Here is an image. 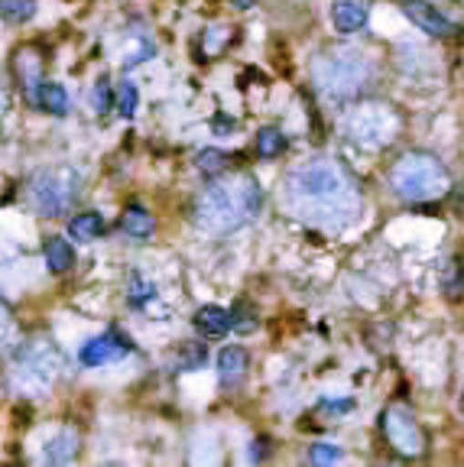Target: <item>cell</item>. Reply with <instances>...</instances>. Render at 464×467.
Instances as JSON below:
<instances>
[{"label":"cell","instance_id":"1","mask_svg":"<svg viewBox=\"0 0 464 467\" xmlns=\"http://www.w3.org/2000/svg\"><path fill=\"white\" fill-rule=\"evenodd\" d=\"M263 205V192L253 176H234L222 178L208 186L195 201V224L205 234H231V230L243 228Z\"/></svg>","mask_w":464,"mask_h":467},{"label":"cell","instance_id":"2","mask_svg":"<svg viewBox=\"0 0 464 467\" xmlns=\"http://www.w3.org/2000/svg\"><path fill=\"white\" fill-rule=\"evenodd\" d=\"M289 198L312 218H332V211H351L357 195L347 172L335 163H309L289 178Z\"/></svg>","mask_w":464,"mask_h":467},{"label":"cell","instance_id":"3","mask_svg":"<svg viewBox=\"0 0 464 467\" xmlns=\"http://www.w3.org/2000/svg\"><path fill=\"white\" fill-rule=\"evenodd\" d=\"M390 186H393V192L406 201H428V198H438V195L451 186V178H449V169H445L435 156L409 153L393 166Z\"/></svg>","mask_w":464,"mask_h":467},{"label":"cell","instance_id":"4","mask_svg":"<svg viewBox=\"0 0 464 467\" xmlns=\"http://www.w3.org/2000/svg\"><path fill=\"white\" fill-rule=\"evenodd\" d=\"M81 192V176L72 166H52V169H39L30 178V205L39 215L59 218L75 205Z\"/></svg>","mask_w":464,"mask_h":467},{"label":"cell","instance_id":"5","mask_svg":"<svg viewBox=\"0 0 464 467\" xmlns=\"http://www.w3.org/2000/svg\"><path fill=\"white\" fill-rule=\"evenodd\" d=\"M59 367H62V357L49 341H30L16 350L10 383H14L16 393H43V390H49L56 383Z\"/></svg>","mask_w":464,"mask_h":467},{"label":"cell","instance_id":"6","mask_svg":"<svg viewBox=\"0 0 464 467\" xmlns=\"http://www.w3.org/2000/svg\"><path fill=\"white\" fill-rule=\"evenodd\" d=\"M380 425H384V435L390 442V448L397 454H406V458H416L426 448V435H422L419 422L413 415L406 412L403 406H393L380 415Z\"/></svg>","mask_w":464,"mask_h":467},{"label":"cell","instance_id":"7","mask_svg":"<svg viewBox=\"0 0 464 467\" xmlns=\"http://www.w3.org/2000/svg\"><path fill=\"white\" fill-rule=\"evenodd\" d=\"M133 350V341L120 331H108L101 338H91L85 348L78 350V360L85 367H104V363H114L120 357H127Z\"/></svg>","mask_w":464,"mask_h":467},{"label":"cell","instance_id":"8","mask_svg":"<svg viewBox=\"0 0 464 467\" xmlns=\"http://www.w3.org/2000/svg\"><path fill=\"white\" fill-rule=\"evenodd\" d=\"M403 14L409 16L422 33H432V36H451V33L458 30L442 10L426 4V0H403Z\"/></svg>","mask_w":464,"mask_h":467},{"label":"cell","instance_id":"9","mask_svg":"<svg viewBox=\"0 0 464 467\" xmlns=\"http://www.w3.org/2000/svg\"><path fill=\"white\" fill-rule=\"evenodd\" d=\"M247 363H251V357H247L243 348H237V344H231V348H224L218 354V380H222L224 390L241 386V380L247 377Z\"/></svg>","mask_w":464,"mask_h":467},{"label":"cell","instance_id":"10","mask_svg":"<svg viewBox=\"0 0 464 467\" xmlns=\"http://www.w3.org/2000/svg\"><path fill=\"white\" fill-rule=\"evenodd\" d=\"M195 328L205 338H224L234 328V315L228 309H222V305H205V309L195 311Z\"/></svg>","mask_w":464,"mask_h":467},{"label":"cell","instance_id":"11","mask_svg":"<svg viewBox=\"0 0 464 467\" xmlns=\"http://www.w3.org/2000/svg\"><path fill=\"white\" fill-rule=\"evenodd\" d=\"M332 20L341 33H357L367 23V4L364 0H335Z\"/></svg>","mask_w":464,"mask_h":467},{"label":"cell","instance_id":"12","mask_svg":"<svg viewBox=\"0 0 464 467\" xmlns=\"http://www.w3.org/2000/svg\"><path fill=\"white\" fill-rule=\"evenodd\" d=\"M75 454H78V431L62 429L59 435L46 442L43 458L49 461V464H68V461H72Z\"/></svg>","mask_w":464,"mask_h":467},{"label":"cell","instance_id":"13","mask_svg":"<svg viewBox=\"0 0 464 467\" xmlns=\"http://www.w3.org/2000/svg\"><path fill=\"white\" fill-rule=\"evenodd\" d=\"M120 228H124L127 234H130V238L147 240L150 234H153L156 221H153V215H150V211L143 205H127L124 215H120Z\"/></svg>","mask_w":464,"mask_h":467},{"label":"cell","instance_id":"14","mask_svg":"<svg viewBox=\"0 0 464 467\" xmlns=\"http://www.w3.org/2000/svg\"><path fill=\"white\" fill-rule=\"evenodd\" d=\"M43 257H46V267H49L52 273H66V269L75 267L72 244H68V240H62V238H46Z\"/></svg>","mask_w":464,"mask_h":467},{"label":"cell","instance_id":"15","mask_svg":"<svg viewBox=\"0 0 464 467\" xmlns=\"http://www.w3.org/2000/svg\"><path fill=\"white\" fill-rule=\"evenodd\" d=\"M104 218L98 215V211H85V215H75L72 221H68V238H75V240H98L104 234Z\"/></svg>","mask_w":464,"mask_h":467},{"label":"cell","instance_id":"16","mask_svg":"<svg viewBox=\"0 0 464 467\" xmlns=\"http://www.w3.org/2000/svg\"><path fill=\"white\" fill-rule=\"evenodd\" d=\"M36 104H39V107H43V111H49V114H56V117H62V114L68 111V95H66V88H62V85H56V82H43V88H39Z\"/></svg>","mask_w":464,"mask_h":467},{"label":"cell","instance_id":"17","mask_svg":"<svg viewBox=\"0 0 464 467\" xmlns=\"http://www.w3.org/2000/svg\"><path fill=\"white\" fill-rule=\"evenodd\" d=\"M0 16L7 23H30L36 16V0H0Z\"/></svg>","mask_w":464,"mask_h":467},{"label":"cell","instance_id":"18","mask_svg":"<svg viewBox=\"0 0 464 467\" xmlns=\"http://www.w3.org/2000/svg\"><path fill=\"white\" fill-rule=\"evenodd\" d=\"M286 149V137H283V130H276V127H263L257 134V156H263V159H276V156Z\"/></svg>","mask_w":464,"mask_h":467},{"label":"cell","instance_id":"19","mask_svg":"<svg viewBox=\"0 0 464 467\" xmlns=\"http://www.w3.org/2000/svg\"><path fill=\"white\" fill-rule=\"evenodd\" d=\"M231 163V156L222 153V149H201L199 156H195V166H199V172H205V176H218V172H224Z\"/></svg>","mask_w":464,"mask_h":467},{"label":"cell","instance_id":"20","mask_svg":"<svg viewBox=\"0 0 464 467\" xmlns=\"http://www.w3.org/2000/svg\"><path fill=\"white\" fill-rule=\"evenodd\" d=\"M88 104L95 114H108L114 104V95H111V85H108V78H101V82H95V88H91L88 95Z\"/></svg>","mask_w":464,"mask_h":467},{"label":"cell","instance_id":"21","mask_svg":"<svg viewBox=\"0 0 464 467\" xmlns=\"http://www.w3.org/2000/svg\"><path fill=\"white\" fill-rule=\"evenodd\" d=\"M137 104H140V91L133 82H124L118 91V114L120 117H133L137 114Z\"/></svg>","mask_w":464,"mask_h":467},{"label":"cell","instance_id":"22","mask_svg":"<svg viewBox=\"0 0 464 467\" xmlns=\"http://www.w3.org/2000/svg\"><path fill=\"white\" fill-rule=\"evenodd\" d=\"M14 334H16V321H14V315H10L7 302L0 299V348H7V344L14 341Z\"/></svg>","mask_w":464,"mask_h":467},{"label":"cell","instance_id":"23","mask_svg":"<svg viewBox=\"0 0 464 467\" xmlns=\"http://www.w3.org/2000/svg\"><path fill=\"white\" fill-rule=\"evenodd\" d=\"M147 299H156V286L147 279H140V276H133L130 282V305H143Z\"/></svg>","mask_w":464,"mask_h":467},{"label":"cell","instance_id":"24","mask_svg":"<svg viewBox=\"0 0 464 467\" xmlns=\"http://www.w3.org/2000/svg\"><path fill=\"white\" fill-rule=\"evenodd\" d=\"M309 461L312 464H335V461H341V448H335V445H312V452H309Z\"/></svg>","mask_w":464,"mask_h":467},{"label":"cell","instance_id":"25","mask_svg":"<svg viewBox=\"0 0 464 467\" xmlns=\"http://www.w3.org/2000/svg\"><path fill=\"white\" fill-rule=\"evenodd\" d=\"M231 315H234V331L247 334L257 328V315H253L251 309H243V305H237V309H231Z\"/></svg>","mask_w":464,"mask_h":467},{"label":"cell","instance_id":"26","mask_svg":"<svg viewBox=\"0 0 464 467\" xmlns=\"http://www.w3.org/2000/svg\"><path fill=\"white\" fill-rule=\"evenodd\" d=\"M251 4H253V0H234V7H241V10H247Z\"/></svg>","mask_w":464,"mask_h":467},{"label":"cell","instance_id":"27","mask_svg":"<svg viewBox=\"0 0 464 467\" xmlns=\"http://www.w3.org/2000/svg\"><path fill=\"white\" fill-rule=\"evenodd\" d=\"M461 412H464V393H461Z\"/></svg>","mask_w":464,"mask_h":467}]
</instances>
